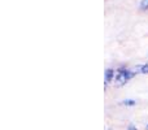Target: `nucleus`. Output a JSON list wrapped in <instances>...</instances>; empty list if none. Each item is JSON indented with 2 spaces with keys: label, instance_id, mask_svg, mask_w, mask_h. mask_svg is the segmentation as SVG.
Here are the masks:
<instances>
[{
  "label": "nucleus",
  "instance_id": "f257e3e1",
  "mask_svg": "<svg viewBox=\"0 0 148 130\" xmlns=\"http://www.w3.org/2000/svg\"><path fill=\"white\" fill-rule=\"evenodd\" d=\"M134 76H135V73L127 70V69H120V70H118V73H117V76H116V83H117L118 86L125 85L126 82H127L129 79L133 78Z\"/></svg>",
  "mask_w": 148,
  "mask_h": 130
},
{
  "label": "nucleus",
  "instance_id": "f03ea898",
  "mask_svg": "<svg viewBox=\"0 0 148 130\" xmlns=\"http://www.w3.org/2000/svg\"><path fill=\"white\" fill-rule=\"evenodd\" d=\"M113 76H114V72H113L112 69H107V70H105V83H109V82L112 81Z\"/></svg>",
  "mask_w": 148,
  "mask_h": 130
},
{
  "label": "nucleus",
  "instance_id": "7ed1b4c3",
  "mask_svg": "<svg viewBox=\"0 0 148 130\" xmlns=\"http://www.w3.org/2000/svg\"><path fill=\"white\" fill-rule=\"evenodd\" d=\"M122 104H123V105H127V107H131V105H135V104H136V102H135V100L127 99V100H123Z\"/></svg>",
  "mask_w": 148,
  "mask_h": 130
},
{
  "label": "nucleus",
  "instance_id": "20e7f679",
  "mask_svg": "<svg viewBox=\"0 0 148 130\" xmlns=\"http://www.w3.org/2000/svg\"><path fill=\"white\" fill-rule=\"evenodd\" d=\"M139 69H140V73L148 74V63H146V64L142 65V66H139Z\"/></svg>",
  "mask_w": 148,
  "mask_h": 130
},
{
  "label": "nucleus",
  "instance_id": "39448f33",
  "mask_svg": "<svg viewBox=\"0 0 148 130\" xmlns=\"http://www.w3.org/2000/svg\"><path fill=\"white\" fill-rule=\"evenodd\" d=\"M140 9H148V0H142L140 3Z\"/></svg>",
  "mask_w": 148,
  "mask_h": 130
},
{
  "label": "nucleus",
  "instance_id": "423d86ee",
  "mask_svg": "<svg viewBox=\"0 0 148 130\" xmlns=\"http://www.w3.org/2000/svg\"><path fill=\"white\" fill-rule=\"evenodd\" d=\"M127 130H138V129H136L134 125H130V126H129V129H127Z\"/></svg>",
  "mask_w": 148,
  "mask_h": 130
},
{
  "label": "nucleus",
  "instance_id": "0eeeda50",
  "mask_svg": "<svg viewBox=\"0 0 148 130\" xmlns=\"http://www.w3.org/2000/svg\"><path fill=\"white\" fill-rule=\"evenodd\" d=\"M147 129H148V125H147Z\"/></svg>",
  "mask_w": 148,
  "mask_h": 130
}]
</instances>
